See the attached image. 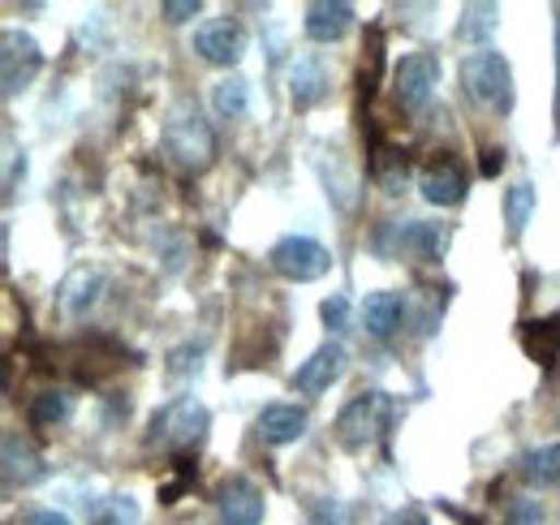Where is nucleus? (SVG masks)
Masks as SVG:
<instances>
[{"label":"nucleus","instance_id":"1a4fd4ad","mask_svg":"<svg viewBox=\"0 0 560 525\" xmlns=\"http://www.w3.org/2000/svg\"><path fill=\"white\" fill-rule=\"evenodd\" d=\"M341 371H346V345H337V340H328V345H319L302 366H298V375H293V388L306 396H319L332 388V380H341Z\"/></svg>","mask_w":560,"mask_h":525},{"label":"nucleus","instance_id":"f8f14e48","mask_svg":"<svg viewBox=\"0 0 560 525\" xmlns=\"http://www.w3.org/2000/svg\"><path fill=\"white\" fill-rule=\"evenodd\" d=\"M4 478H9V487H31V482L44 478V457L18 431L4 435Z\"/></svg>","mask_w":560,"mask_h":525},{"label":"nucleus","instance_id":"4be33fe9","mask_svg":"<svg viewBox=\"0 0 560 525\" xmlns=\"http://www.w3.org/2000/svg\"><path fill=\"white\" fill-rule=\"evenodd\" d=\"M70 418V396L57 393V388H48V393H39L31 400V422L35 427H57V422H66Z\"/></svg>","mask_w":560,"mask_h":525},{"label":"nucleus","instance_id":"cd10ccee","mask_svg":"<svg viewBox=\"0 0 560 525\" xmlns=\"http://www.w3.org/2000/svg\"><path fill=\"white\" fill-rule=\"evenodd\" d=\"M346 319H350V306H346V298H328V302H324V324H328V328H346Z\"/></svg>","mask_w":560,"mask_h":525},{"label":"nucleus","instance_id":"393cba45","mask_svg":"<svg viewBox=\"0 0 560 525\" xmlns=\"http://www.w3.org/2000/svg\"><path fill=\"white\" fill-rule=\"evenodd\" d=\"M139 522V509L130 500H113L108 504V517H100V525H135Z\"/></svg>","mask_w":560,"mask_h":525},{"label":"nucleus","instance_id":"4468645a","mask_svg":"<svg viewBox=\"0 0 560 525\" xmlns=\"http://www.w3.org/2000/svg\"><path fill=\"white\" fill-rule=\"evenodd\" d=\"M401 315H406V298L393 293V289L366 293V302H362V328L371 331V336H380V340L401 328Z\"/></svg>","mask_w":560,"mask_h":525},{"label":"nucleus","instance_id":"7c9ffc66","mask_svg":"<svg viewBox=\"0 0 560 525\" xmlns=\"http://www.w3.org/2000/svg\"><path fill=\"white\" fill-rule=\"evenodd\" d=\"M500 155H504V151H483V177H495V173H500Z\"/></svg>","mask_w":560,"mask_h":525},{"label":"nucleus","instance_id":"6ab92c4d","mask_svg":"<svg viewBox=\"0 0 560 525\" xmlns=\"http://www.w3.org/2000/svg\"><path fill=\"white\" fill-rule=\"evenodd\" d=\"M246 104H250L246 78H224V82L211 86V108H215L224 121H242V117H246Z\"/></svg>","mask_w":560,"mask_h":525},{"label":"nucleus","instance_id":"39448f33","mask_svg":"<svg viewBox=\"0 0 560 525\" xmlns=\"http://www.w3.org/2000/svg\"><path fill=\"white\" fill-rule=\"evenodd\" d=\"M268 259H272V267H277L284 280H298V284L319 280L332 267V255L319 242H311V237H280Z\"/></svg>","mask_w":560,"mask_h":525},{"label":"nucleus","instance_id":"20e7f679","mask_svg":"<svg viewBox=\"0 0 560 525\" xmlns=\"http://www.w3.org/2000/svg\"><path fill=\"white\" fill-rule=\"evenodd\" d=\"M435 82H440V61L431 52H410V57H401L397 69H393V100L406 113H419V108H427Z\"/></svg>","mask_w":560,"mask_h":525},{"label":"nucleus","instance_id":"f257e3e1","mask_svg":"<svg viewBox=\"0 0 560 525\" xmlns=\"http://www.w3.org/2000/svg\"><path fill=\"white\" fill-rule=\"evenodd\" d=\"M160 147H164L168 164L182 168V173H203V168H211V160H215V133L203 121V113H199L195 100H177L164 113Z\"/></svg>","mask_w":560,"mask_h":525},{"label":"nucleus","instance_id":"9d476101","mask_svg":"<svg viewBox=\"0 0 560 525\" xmlns=\"http://www.w3.org/2000/svg\"><path fill=\"white\" fill-rule=\"evenodd\" d=\"M220 522L224 525H259L264 522V491L250 478H233L220 491Z\"/></svg>","mask_w":560,"mask_h":525},{"label":"nucleus","instance_id":"5701e85b","mask_svg":"<svg viewBox=\"0 0 560 525\" xmlns=\"http://www.w3.org/2000/svg\"><path fill=\"white\" fill-rule=\"evenodd\" d=\"M495 4H466V13H462V39H475V44H483L491 31H495Z\"/></svg>","mask_w":560,"mask_h":525},{"label":"nucleus","instance_id":"a878e982","mask_svg":"<svg viewBox=\"0 0 560 525\" xmlns=\"http://www.w3.org/2000/svg\"><path fill=\"white\" fill-rule=\"evenodd\" d=\"M513 525H544L539 500H517V504H513Z\"/></svg>","mask_w":560,"mask_h":525},{"label":"nucleus","instance_id":"ddd939ff","mask_svg":"<svg viewBox=\"0 0 560 525\" xmlns=\"http://www.w3.org/2000/svg\"><path fill=\"white\" fill-rule=\"evenodd\" d=\"M422 198L435 202V207H457L466 198V173L453 160H435L422 173Z\"/></svg>","mask_w":560,"mask_h":525},{"label":"nucleus","instance_id":"c756f323","mask_svg":"<svg viewBox=\"0 0 560 525\" xmlns=\"http://www.w3.org/2000/svg\"><path fill=\"white\" fill-rule=\"evenodd\" d=\"M31 525H70V517L66 513H35Z\"/></svg>","mask_w":560,"mask_h":525},{"label":"nucleus","instance_id":"c85d7f7f","mask_svg":"<svg viewBox=\"0 0 560 525\" xmlns=\"http://www.w3.org/2000/svg\"><path fill=\"white\" fill-rule=\"evenodd\" d=\"M384 525H431V522H427L422 513H415V509H401V513H393Z\"/></svg>","mask_w":560,"mask_h":525},{"label":"nucleus","instance_id":"7ed1b4c3","mask_svg":"<svg viewBox=\"0 0 560 525\" xmlns=\"http://www.w3.org/2000/svg\"><path fill=\"white\" fill-rule=\"evenodd\" d=\"M462 82H466V95L483 108H509L513 100V69L491 48H479L462 61Z\"/></svg>","mask_w":560,"mask_h":525},{"label":"nucleus","instance_id":"a211bd4d","mask_svg":"<svg viewBox=\"0 0 560 525\" xmlns=\"http://www.w3.org/2000/svg\"><path fill=\"white\" fill-rule=\"evenodd\" d=\"M522 345H526V353H530L539 366H552L560 358V315L526 324V328H522Z\"/></svg>","mask_w":560,"mask_h":525},{"label":"nucleus","instance_id":"412c9836","mask_svg":"<svg viewBox=\"0 0 560 525\" xmlns=\"http://www.w3.org/2000/svg\"><path fill=\"white\" fill-rule=\"evenodd\" d=\"M522 474H526L535 487L557 482V478H560V444H544V448L526 453V460H522Z\"/></svg>","mask_w":560,"mask_h":525},{"label":"nucleus","instance_id":"dca6fc26","mask_svg":"<svg viewBox=\"0 0 560 525\" xmlns=\"http://www.w3.org/2000/svg\"><path fill=\"white\" fill-rule=\"evenodd\" d=\"M328 91V66L319 57H298L289 69V95L298 108H311L315 100H324Z\"/></svg>","mask_w":560,"mask_h":525},{"label":"nucleus","instance_id":"2f4dec72","mask_svg":"<svg viewBox=\"0 0 560 525\" xmlns=\"http://www.w3.org/2000/svg\"><path fill=\"white\" fill-rule=\"evenodd\" d=\"M557 86H560V22H557ZM557 113H560V91H557Z\"/></svg>","mask_w":560,"mask_h":525},{"label":"nucleus","instance_id":"423d86ee","mask_svg":"<svg viewBox=\"0 0 560 525\" xmlns=\"http://www.w3.org/2000/svg\"><path fill=\"white\" fill-rule=\"evenodd\" d=\"M0 73H4V95H18L22 86H31V78L39 73L44 66V52H39V44L31 39V35H22V31H4L0 35Z\"/></svg>","mask_w":560,"mask_h":525},{"label":"nucleus","instance_id":"9b49d317","mask_svg":"<svg viewBox=\"0 0 560 525\" xmlns=\"http://www.w3.org/2000/svg\"><path fill=\"white\" fill-rule=\"evenodd\" d=\"M100 293H104V276L95 267H73L70 276L61 280V311L70 319H86L95 311Z\"/></svg>","mask_w":560,"mask_h":525},{"label":"nucleus","instance_id":"b1692460","mask_svg":"<svg viewBox=\"0 0 560 525\" xmlns=\"http://www.w3.org/2000/svg\"><path fill=\"white\" fill-rule=\"evenodd\" d=\"M415 255H422V259H435V250L444 246V233L435 229V224H422V220H415L410 229H406V237H401Z\"/></svg>","mask_w":560,"mask_h":525},{"label":"nucleus","instance_id":"f3484780","mask_svg":"<svg viewBox=\"0 0 560 525\" xmlns=\"http://www.w3.org/2000/svg\"><path fill=\"white\" fill-rule=\"evenodd\" d=\"M259 435L268 440V444H293V440H302L306 435V409H298V405H268L264 413H259Z\"/></svg>","mask_w":560,"mask_h":525},{"label":"nucleus","instance_id":"6e6552de","mask_svg":"<svg viewBox=\"0 0 560 525\" xmlns=\"http://www.w3.org/2000/svg\"><path fill=\"white\" fill-rule=\"evenodd\" d=\"M380 413H384V396L380 393H358L337 413V440L346 444V448H362L375 431H380Z\"/></svg>","mask_w":560,"mask_h":525},{"label":"nucleus","instance_id":"2eb2a0df","mask_svg":"<svg viewBox=\"0 0 560 525\" xmlns=\"http://www.w3.org/2000/svg\"><path fill=\"white\" fill-rule=\"evenodd\" d=\"M302 26H306V35L315 44H332V39H341L353 26V9L341 4V0H319V4L306 9V22Z\"/></svg>","mask_w":560,"mask_h":525},{"label":"nucleus","instance_id":"bb28decb","mask_svg":"<svg viewBox=\"0 0 560 525\" xmlns=\"http://www.w3.org/2000/svg\"><path fill=\"white\" fill-rule=\"evenodd\" d=\"M199 9H203L199 0H168L164 4V18L168 22H190V18H199Z\"/></svg>","mask_w":560,"mask_h":525},{"label":"nucleus","instance_id":"aec40b11","mask_svg":"<svg viewBox=\"0 0 560 525\" xmlns=\"http://www.w3.org/2000/svg\"><path fill=\"white\" fill-rule=\"evenodd\" d=\"M530 211H535V186L530 182H517V186L504 190V224H509L513 237L530 224Z\"/></svg>","mask_w":560,"mask_h":525},{"label":"nucleus","instance_id":"f03ea898","mask_svg":"<svg viewBox=\"0 0 560 525\" xmlns=\"http://www.w3.org/2000/svg\"><path fill=\"white\" fill-rule=\"evenodd\" d=\"M211 427V413L203 400L195 396H177L168 400L155 418H151V444H164V448H190L203 440V431Z\"/></svg>","mask_w":560,"mask_h":525},{"label":"nucleus","instance_id":"0eeeda50","mask_svg":"<svg viewBox=\"0 0 560 525\" xmlns=\"http://www.w3.org/2000/svg\"><path fill=\"white\" fill-rule=\"evenodd\" d=\"M195 52L208 61V66H237L242 52H246V31L229 18H215V22H203L195 31Z\"/></svg>","mask_w":560,"mask_h":525}]
</instances>
